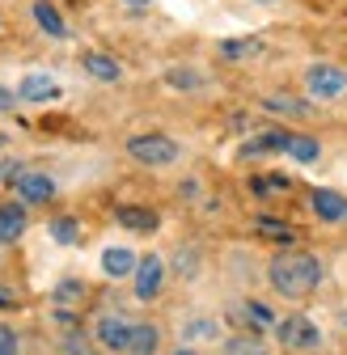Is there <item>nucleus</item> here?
Instances as JSON below:
<instances>
[{
  "label": "nucleus",
  "mask_w": 347,
  "mask_h": 355,
  "mask_svg": "<svg viewBox=\"0 0 347 355\" xmlns=\"http://www.w3.org/2000/svg\"><path fill=\"white\" fill-rule=\"evenodd\" d=\"M288 144H292V131H284V127H267V131H258V136L242 148V157H263V153H288Z\"/></svg>",
  "instance_id": "f8f14e48"
},
{
  "label": "nucleus",
  "mask_w": 347,
  "mask_h": 355,
  "mask_svg": "<svg viewBox=\"0 0 347 355\" xmlns=\"http://www.w3.org/2000/svg\"><path fill=\"white\" fill-rule=\"evenodd\" d=\"M127 157L149 169H165L183 157V148H178V140L161 136V131H140V136H127Z\"/></svg>",
  "instance_id": "f03ea898"
},
{
  "label": "nucleus",
  "mask_w": 347,
  "mask_h": 355,
  "mask_svg": "<svg viewBox=\"0 0 347 355\" xmlns=\"http://www.w3.org/2000/svg\"><path fill=\"white\" fill-rule=\"evenodd\" d=\"M165 80H169L174 89H199V85H203V76H199V72H191V68H183V64L165 68Z\"/></svg>",
  "instance_id": "b1692460"
},
{
  "label": "nucleus",
  "mask_w": 347,
  "mask_h": 355,
  "mask_svg": "<svg viewBox=\"0 0 347 355\" xmlns=\"http://www.w3.org/2000/svg\"><path fill=\"white\" fill-rule=\"evenodd\" d=\"M157 347H161V330L153 322H144V326L132 330V347H127V355H157Z\"/></svg>",
  "instance_id": "a211bd4d"
},
{
  "label": "nucleus",
  "mask_w": 347,
  "mask_h": 355,
  "mask_svg": "<svg viewBox=\"0 0 347 355\" xmlns=\"http://www.w3.org/2000/svg\"><path fill=\"white\" fill-rule=\"evenodd\" d=\"M51 300H56L60 309H72V304L85 300V284H81V279H60L56 292H51Z\"/></svg>",
  "instance_id": "4be33fe9"
},
{
  "label": "nucleus",
  "mask_w": 347,
  "mask_h": 355,
  "mask_svg": "<svg viewBox=\"0 0 347 355\" xmlns=\"http://www.w3.org/2000/svg\"><path fill=\"white\" fill-rule=\"evenodd\" d=\"M123 5H127V9H149L153 0H123Z\"/></svg>",
  "instance_id": "7c9ffc66"
},
{
  "label": "nucleus",
  "mask_w": 347,
  "mask_h": 355,
  "mask_svg": "<svg viewBox=\"0 0 347 355\" xmlns=\"http://www.w3.org/2000/svg\"><path fill=\"white\" fill-rule=\"evenodd\" d=\"M17 98L22 102H56L60 98V80L51 72H26L17 85Z\"/></svg>",
  "instance_id": "1a4fd4ad"
},
{
  "label": "nucleus",
  "mask_w": 347,
  "mask_h": 355,
  "mask_svg": "<svg viewBox=\"0 0 347 355\" xmlns=\"http://www.w3.org/2000/svg\"><path fill=\"white\" fill-rule=\"evenodd\" d=\"M263 110H271V114H292V119H314V106L310 102H301V98H288V94H271V98H263L258 102Z\"/></svg>",
  "instance_id": "f3484780"
},
{
  "label": "nucleus",
  "mask_w": 347,
  "mask_h": 355,
  "mask_svg": "<svg viewBox=\"0 0 347 355\" xmlns=\"http://www.w3.org/2000/svg\"><path fill=\"white\" fill-rule=\"evenodd\" d=\"M288 157H292V161H301V165H314V161L322 157V144H318L314 136H292Z\"/></svg>",
  "instance_id": "412c9836"
},
{
  "label": "nucleus",
  "mask_w": 347,
  "mask_h": 355,
  "mask_svg": "<svg viewBox=\"0 0 347 355\" xmlns=\"http://www.w3.org/2000/svg\"><path fill=\"white\" fill-rule=\"evenodd\" d=\"M0 355H22V338L9 326H0Z\"/></svg>",
  "instance_id": "bb28decb"
},
{
  "label": "nucleus",
  "mask_w": 347,
  "mask_h": 355,
  "mask_svg": "<svg viewBox=\"0 0 347 355\" xmlns=\"http://www.w3.org/2000/svg\"><path fill=\"white\" fill-rule=\"evenodd\" d=\"M242 313H246L258 330H263V326H276V313H271V309H267L263 300H246V304H242Z\"/></svg>",
  "instance_id": "393cba45"
},
{
  "label": "nucleus",
  "mask_w": 347,
  "mask_h": 355,
  "mask_svg": "<svg viewBox=\"0 0 347 355\" xmlns=\"http://www.w3.org/2000/svg\"><path fill=\"white\" fill-rule=\"evenodd\" d=\"M305 89H310V98L330 102V98L347 94V72L339 64H310L305 68Z\"/></svg>",
  "instance_id": "7ed1b4c3"
},
{
  "label": "nucleus",
  "mask_w": 347,
  "mask_h": 355,
  "mask_svg": "<svg viewBox=\"0 0 347 355\" xmlns=\"http://www.w3.org/2000/svg\"><path fill=\"white\" fill-rule=\"evenodd\" d=\"M310 203H314V216L326 220V225H339V220L347 216V199H343L339 191H314Z\"/></svg>",
  "instance_id": "dca6fc26"
},
{
  "label": "nucleus",
  "mask_w": 347,
  "mask_h": 355,
  "mask_svg": "<svg viewBox=\"0 0 347 355\" xmlns=\"http://www.w3.org/2000/svg\"><path fill=\"white\" fill-rule=\"evenodd\" d=\"M258 233H267L271 241H280V245H292L296 241V233L288 229V225H280V220H271V216H258V225H254Z\"/></svg>",
  "instance_id": "5701e85b"
},
{
  "label": "nucleus",
  "mask_w": 347,
  "mask_h": 355,
  "mask_svg": "<svg viewBox=\"0 0 347 355\" xmlns=\"http://www.w3.org/2000/svg\"><path fill=\"white\" fill-rule=\"evenodd\" d=\"M22 173H26V165H22V161H0V182H9V187H13Z\"/></svg>",
  "instance_id": "cd10ccee"
},
{
  "label": "nucleus",
  "mask_w": 347,
  "mask_h": 355,
  "mask_svg": "<svg viewBox=\"0 0 347 355\" xmlns=\"http://www.w3.org/2000/svg\"><path fill=\"white\" fill-rule=\"evenodd\" d=\"M132 322H127V318H119V313H102L98 318V326H94V338L106 347V351H127V347H132Z\"/></svg>",
  "instance_id": "423d86ee"
},
{
  "label": "nucleus",
  "mask_w": 347,
  "mask_h": 355,
  "mask_svg": "<svg viewBox=\"0 0 347 355\" xmlns=\"http://www.w3.org/2000/svg\"><path fill=\"white\" fill-rule=\"evenodd\" d=\"M216 55H221L225 64H250L263 55V38L258 34H242V38H221L216 42Z\"/></svg>",
  "instance_id": "6e6552de"
},
{
  "label": "nucleus",
  "mask_w": 347,
  "mask_h": 355,
  "mask_svg": "<svg viewBox=\"0 0 347 355\" xmlns=\"http://www.w3.org/2000/svg\"><path fill=\"white\" fill-rule=\"evenodd\" d=\"M0 309H17V296H13V288H0Z\"/></svg>",
  "instance_id": "c756f323"
},
{
  "label": "nucleus",
  "mask_w": 347,
  "mask_h": 355,
  "mask_svg": "<svg viewBox=\"0 0 347 355\" xmlns=\"http://www.w3.org/2000/svg\"><path fill=\"white\" fill-rule=\"evenodd\" d=\"M47 233H51L56 245H72V241L81 237V220H76V216H56L51 225H47Z\"/></svg>",
  "instance_id": "6ab92c4d"
},
{
  "label": "nucleus",
  "mask_w": 347,
  "mask_h": 355,
  "mask_svg": "<svg viewBox=\"0 0 347 355\" xmlns=\"http://www.w3.org/2000/svg\"><path fill=\"white\" fill-rule=\"evenodd\" d=\"M136 266H140V258L127 250V245H110V250L102 254V271H106L110 279H127V275H136Z\"/></svg>",
  "instance_id": "4468645a"
},
{
  "label": "nucleus",
  "mask_w": 347,
  "mask_h": 355,
  "mask_svg": "<svg viewBox=\"0 0 347 355\" xmlns=\"http://www.w3.org/2000/svg\"><path fill=\"white\" fill-rule=\"evenodd\" d=\"M17 102H22V98H17V89H5V85H0V114H13Z\"/></svg>",
  "instance_id": "c85d7f7f"
},
{
  "label": "nucleus",
  "mask_w": 347,
  "mask_h": 355,
  "mask_svg": "<svg viewBox=\"0 0 347 355\" xmlns=\"http://www.w3.org/2000/svg\"><path fill=\"white\" fill-rule=\"evenodd\" d=\"M343 220H347V216H343Z\"/></svg>",
  "instance_id": "f704fd0d"
},
{
  "label": "nucleus",
  "mask_w": 347,
  "mask_h": 355,
  "mask_svg": "<svg viewBox=\"0 0 347 355\" xmlns=\"http://www.w3.org/2000/svg\"><path fill=\"white\" fill-rule=\"evenodd\" d=\"M30 13H34V26L47 34V38H56V42H64V38H68V21L60 17V9L51 5V0H34Z\"/></svg>",
  "instance_id": "9b49d317"
},
{
  "label": "nucleus",
  "mask_w": 347,
  "mask_h": 355,
  "mask_svg": "<svg viewBox=\"0 0 347 355\" xmlns=\"http://www.w3.org/2000/svg\"><path fill=\"white\" fill-rule=\"evenodd\" d=\"M136 300H153L161 288H165V262L157 258V254H149V258H140V266H136Z\"/></svg>",
  "instance_id": "0eeeda50"
},
{
  "label": "nucleus",
  "mask_w": 347,
  "mask_h": 355,
  "mask_svg": "<svg viewBox=\"0 0 347 355\" xmlns=\"http://www.w3.org/2000/svg\"><path fill=\"white\" fill-rule=\"evenodd\" d=\"M267 279H271V288H276L280 296L301 300V296H310V292L322 284V262H318L314 254H305V250H284V254L271 258Z\"/></svg>",
  "instance_id": "f257e3e1"
},
{
  "label": "nucleus",
  "mask_w": 347,
  "mask_h": 355,
  "mask_svg": "<svg viewBox=\"0 0 347 355\" xmlns=\"http://www.w3.org/2000/svg\"><path fill=\"white\" fill-rule=\"evenodd\" d=\"M174 355H195V351H191V347H178V351H174Z\"/></svg>",
  "instance_id": "2f4dec72"
},
{
  "label": "nucleus",
  "mask_w": 347,
  "mask_h": 355,
  "mask_svg": "<svg viewBox=\"0 0 347 355\" xmlns=\"http://www.w3.org/2000/svg\"><path fill=\"white\" fill-rule=\"evenodd\" d=\"M276 338L288 347V351H314L318 343H322V330L310 322V318H301V313H292V318H284V322H276Z\"/></svg>",
  "instance_id": "20e7f679"
},
{
  "label": "nucleus",
  "mask_w": 347,
  "mask_h": 355,
  "mask_svg": "<svg viewBox=\"0 0 347 355\" xmlns=\"http://www.w3.org/2000/svg\"><path fill=\"white\" fill-rule=\"evenodd\" d=\"M183 338H216V322H208V318L187 322V326H183Z\"/></svg>",
  "instance_id": "a878e982"
},
{
  "label": "nucleus",
  "mask_w": 347,
  "mask_h": 355,
  "mask_svg": "<svg viewBox=\"0 0 347 355\" xmlns=\"http://www.w3.org/2000/svg\"><path fill=\"white\" fill-rule=\"evenodd\" d=\"M5 140H9V136H5V131H0V148H5Z\"/></svg>",
  "instance_id": "473e14b6"
},
{
  "label": "nucleus",
  "mask_w": 347,
  "mask_h": 355,
  "mask_svg": "<svg viewBox=\"0 0 347 355\" xmlns=\"http://www.w3.org/2000/svg\"><path fill=\"white\" fill-rule=\"evenodd\" d=\"M115 220H119L123 229H132V233H153V229L161 225V216H157V211L136 207V203H123V207L115 211Z\"/></svg>",
  "instance_id": "2eb2a0df"
},
{
  "label": "nucleus",
  "mask_w": 347,
  "mask_h": 355,
  "mask_svg": "<svg viewBox=\"0 0 347 355\" xmlns=\"http://www.w3.org/2000/svg\"><path fill=\"white\" fill-rule=\"evenodd\" d=\"M13 191H17V203H26V207L51 203V199H56V178L42 173V169H26L17 182H13Z\"/></svg>",
  "instance_id": "39448f33"
},
{
  "label": "nucleus",
  "mask_w": 347,
  "mask_h": 355,
  "mask_svg": "<svg viewBox=\"0 0 347 355\" xmlns=\"http://www.w3.org/2000/svg\"><path fill=\"white\" fill-rule=\"evenodd\" d=\"M221 355H271V351H267V343L258 338V334H237V338L225 343Z\"/></svg>",
  "instance_id": "aec40b11"
},
{
  "label": "nucleus",
  "mask_w": 347,
  "mask_h": 355,
  "mask_svg": "<svg viewBox=\"0 0 347 355\" xmlns=\"http://www.w3.org/2000/svg\"><path fill=\"white\" fill-rule=\"evenodd\" d=\"M81 68H85V76H94L102 85H119L123 80V64L115 55H106V51H85L81 55Z\"/></svg>",
  "instance_id": "9d476101"
},
{
  "label": "nucleus",
  "mask_w": 347,
  "mask_h": 355,
  "mask_svg": "<svg viewBox=\"0 0 347 355\" xmlns=\"http://www.w3.org/2000/svg\"><path fill=\"white\" fill-rule=\"evenodd\" d=\"M258 5H276V0H258Z\"/></svg>",
  "instance_id": "72a5a7b5"
},
{
  "label": "nucleus",
  "mask_w": 347,
  "mask_h": 355,
  "mask_svg": "<svg viewBox=\"0 0 347 355\" xmlns=\"http://www.w3.org/2000/svg\"><path fill=\"white\" fill-rule=\"evenodd\" d=\"M26 203H0V245H13L26 233Z\"/></svg>",
  "instance_id": "ddd939ff"
}]
</instances>
